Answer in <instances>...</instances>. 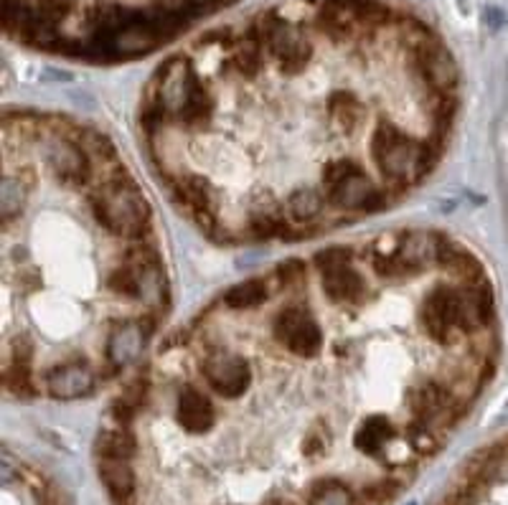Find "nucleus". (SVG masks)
Here are the masks:
<instances>
[{
  "instance_id": "f03ea898",
  "label": "nucleus",
  "mask_w": 508,
  "mask_h": 505,
  "mask_svg": "<svg viewBox=\"0 0 508 505\" xmlns=\"http://www.w3.org/2000/svg\"><path fill=\"white\" fill-rule=\"evenodd\" d=\"M457 69L376 0L287 3L198 38L142 89L148 163L222 244L298 242L391 209L438 168Z\"/></svg>"
},
{
  "instance_id": "7ed1b4c3",
  "label": "nucleus",
  "mask_w": 508,
  "mask_h": 505,
  "mask_svg": "<svg viewBox=\"0 0 508 505\" xmlns=\"http://www.w3.org/2000/svg\"><path fill=\"white\" fill-rule=\"evenodd\" d=\"M0 282L11 399H87L150 350L171 305L156 213L94 127L3 117Z\"/></svg>"
},
{
  "instance_id": "f257e3e1",
  "label": "nucleus",
  "mask_w": 508,
  "mask_h": 505,
  "mask_svg": "<svg viewBox=\"0 0 508 505\" xmlns=\"http://www.w3.org/2000/svg\"><path fill=\"white\" fill-rule=\"evenodd\" d=\"M496 297L465 244L397 228L214 297L135 368L97 435L115 505H389L471 412Z\"/></svg>"
}]
</instances>
